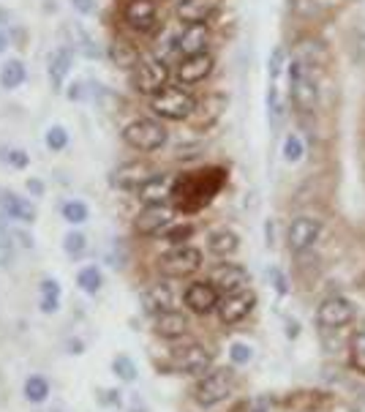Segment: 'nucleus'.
Segmentation results:
<instances>
[{
  "instance_id": "2",
  "label": "nucleus",
  "mask_w": 365,
  "mask_h": 412,
  "mask_svg": "<svg viewBox=\"0 0 365 412\" xmlns=\"http://www.w3.org/2000/svg\"><path fill=\"white\" fill-rule=\"evenodd\" d=\"M223 186V170H202L182 175L175 183V199L182 211H199L205 208Z\"/></svg>"
},
{
  "instance_id": "7",
  "label": "nucleus",
  "mask_w": 365,
  "mask_h": 412,
  "mask_svg": "<svg viewBox=\"0 0 365 412\" xmlns=\"http://www.w3.org/2000/svg\"><path fill=\"white\" fill-rule=\"evenodd\" d=\"M131 82H134V90L142 93V96L161 93L169 85V66H167V60H145V63H139L134 69V74H131Z\"/></svg>"
},
{
  "instance_id": "18",
  "label": "nucleus",
  "mask_w": 365,
  "mask_h": 412,
  "mask_svg": "<svg viewBox=\"0 0 365 412\" xmlns=\"http://www.w3.org/2000/svg\"><path fill=\"white\" fill-rule=\"evenodd\" d=\"M210 281L216 284V290L223 292V295H232V292H243L246 284H248V270L243 265L235 263H223L213 270Z\"/></svg>"
},
{
  "instance_id": "31",
  "label": "nucleus",
  "mask_w": 365,
  "mask_h": 412,
  "mask_svg": "<svg viewBox=\"0 0 365 412\" xmlns=\"http://www.w3.org/2000/svg\"><path fill=\"white\" fill-rule=\"evenodd\" d=\"M112 369H114V374L120 377L123 382H134L137 379V366H134V361L128 355H117L112 361Z\"/></svg>"
},
{
  "instance_id": "11",
  "label": "nucleus",
  "mask_w": 365,
  "mask_h": 412,
  "mask_svg": "<svg viewBox=\"0 0 365 412\" xmlns=\"http://www.w3.org/2000/svg\"><path fill=\"white\" fill-rule=\"evenodd\" d=\"M355 320V303L346 298H330L319 306L316 311V325L325 328V331H335V328H343Z\"/></svg>"
},
{
  "instance_id": "37",
  "label": "nucleus",
  "mask_w": 365,
  "mask_h": 412,
  "mask_svg": "<svg viewBox=\"0 0 365 412\" xmlns=\"http://www.w3.org/2000/svg\"><path fill=\"white\" fill-rule=\"evenodd\" d=\"M303 153H305L303 140H300L297 134H289V137H287V142H284V158L294 164V161H300V158H303Z\"/></svg>"
},
{
  "instance_id": "5",
  "label": "nucleus",
  "mask_w": 365,
  "mask_h": 412,
  "mask_svg": "<svg viewBox=\"0 0 365 412\" xmlns=\"http://www.w3.org/2000/svg\"><path fill=\"white\" fill-rule=\"evenodd\" d=\"M158 267L169 279H185L202 267V252L194 246H175L172 252H167L158 260Z\"/></svg>"
},
{
  "instance_id": "33",
  "label": "nucleus",
  "mask_w": 365,
  "mask_h": 412,
  "mask_svg": "<svg viewBox=\"0 0 365 412\" xmlns=\"http://www.w3.org/2000/svg\"><path fill=\"white\" fill-rule=\"evenodd\" d=\"M11 263H14V240H11V232L0 226V270H6Z\"/></svg>"
},
{
  "instance_id": "43",
  "label": "nucleus",
  "mask_w": 365,
  "mask_h": 412,
  "mask_svg": "<svg viewBox=\"0 0 365 412\" xmlns=\"http://www.w3.org/2000/svg\"><path fill=\"white\" fill-rule=\"evenodd\" d=\"M251 412H270V399L267 396H262V399H256Z\"/></svg>"
},
{
  "instance_id": "17",
  "label": "nucleus",
  "mask_w": 365,
  "mask_h": 412,
  "mask_svg": "<svg viewBox=\"0 0 365 412\" xmlns=\"http://www.w3.org/2000/svg\"><path fill=\"white\" fill-rule=\"evenodd\" d=\"M175 183H178V178H175V175H169V172L150 175L145 183L137 188V197H139L145 205H158V202H167V199L175 194Z\"/></svg>"
},
{
  "instance_id": "36",
  "label": "nucleus",
  "mask_w": 365,
  "mask_h": 412,
  "mask_svg": "<svg viewBox=\"0 0 365 412\" xmlns=\"http://www.w3.org/2000/svg\"><path fill=\"white\" fill-rule=\"evenodd\" d=\"M164 235H167V240H169V243H175V246H185V240L194 235V226L191 224H172L167 232H164Z\"/></svg>"
},
{
  "instance_id": "29",
  "label": "nucleus",
  "mask_w": 365,
  "mask_h": 412,
  "mask_svg": "<svg viewBox=\"0 0 365 412\" xmlns=\"http://www.w3.org/2000/svg\"><path fill=\"white\" fill-rule=\"evenodd\" d=\"M25 396H28V402L41 404V402L49 396V382H46L44 377H28V382H25Z\"/></svg>"
},
{
  "instance_id": "10",
  "label": "nucleus",
  "mask_w": 365,
  "mask_h": 412,
  "mask_svg": "<svg viewBox=\"0 0 365 412\" xmlns=\"http://www.w3.org/2000/svg\"><path fill=\"white\" fill-rule=\"evenodd\" d=\"M172 44V52L178 58H191V55H202L207 52V44H210V31L207 25H185L178 36L169 41Z\"/></svg>"
},
{
  "instance_id": "8",
  "label": "nucleus",
  "mask_w": 365,
  "mask_h": 412,
  "mask_svg": "<svg viewBox=\"0 0 365 412\" xmlns=\"http://www.w3.org/2000/svg\"><path fill=\"white\" fill-rule=\"evenodd\" d=\"M210 363H213V355L202 344H185L172 352V369L180 374H205L210 369Z\"/></svg>"
},
{
  "instance_id": "14",
  "label": "nucleus",
  "mask_w": 365,
  "mask_h": 412,
  "mask_svg": "<svg viewBox=\"0 0 365 412\" xmlns=\"http://www.w3.org/2000/svg\"><path fill=\"white\" fill-rule=\"evenodd\" d=\"M322 235V224L311 216H297L292 224H289V232H287V240H289V249L294 254H303L308 252Z\"/></svg>"
},
{
  "instance_id": "25",
  "label": "nucleus",
  "mask_w": 365,
  "mask_h": 412,
  "mask_svg": "<svg viewBox=\"0 0 365 412\" xmlns=\"http://www.w3.org/2000/svg\"><path fill=\"white\" fill-rule=\"evenodd\" d=\"M69 72H71V52H69L66 47H60V49H55V52L49 55V79H52V85H55L58 90L63 88Z\"/></svg>"
},
{
  "instance_id": "22",
  "label": "nucleus",
  "mask_w": 365,
  "mask_h": 412,
  "mask_svg": "<svg viewBox=\"0 0 365 412\" xmlns=\"http://www.w3.org/2000/svg\"><path fill=\"white\" fill-rule=\"evenodd\" d=\"M185 331H188V320L180 311L169 308V311L155 314V333L161 338H180Z\"/></svg>"
},
{
  "instance_id": "3",
  "label": "nucleus",
  "mask_w": 365,
  "mask_h": 412,
  "mask_svg": "<svg viewBox=\"0 0 365 412\" xmlns=\"http://www.w3.org/2000/svg\"><path fill=\"white\" fill-rule=\"evenodd\" d=\"M150 110L164 120H185L196 113V99L185 88L167 85L161 93L150 96Z\"/></svg>"
},
{
  "instance_id": "12",
  "label": "nucleus",
  "mask_w": 365,
  "mask_h": 412,
  "mask_svg": "<svg viewBox=\"0 0 365 412\" xmlns=\"http://www.w3.org/2000/svg\"><path fill=\"white\" fill-rule=\"evenodd\" d=\"M123 19L131 31L150 33L158 25V6H155V0H128L123 8Z\"/></svg>"
},
{
  "instance_id": "27",
  "label": "nucleus",
  "mask_w": 365,
  "mask_h": 412,
  "mask_svg": "<svg viewBox=\"0 0 365 412\" xmlns=\"http://www.w3.org/2000/svg\"><path fill=\"white\" fill-rule=\"evenodd\" d=\"M60 308V284L55 279H44L41 281V311L52 314Z\"/></svg>"
},
{
  "instance_id": "28",
  "label": "nucleus",
  "mask_w": 365,
  "mask_h": 412,
  "mask_svg": "<svg viewBox=\"0 0 365 412\" xmlns=\"http://www.w3.org/2000/svg\"><path fill=\"white\" fill-rule=\"evenodd\" d=\"M76 284H79L85 292L96 295V292L101 290V284H104V276H101V270H99L96 265H87V267H82V270H79V276H76Z\"/></svg>"
},
{
  "instance_id": "34",
  "label": "nucleus",
  "mask_w": 365,
  "mask_h": 412,
  "mask_svg": "<svg viewBox=\"0 0 365 412\" xmlns=\"http://www.w3.org/2000/svg\"><path fill=\"white\" fill-rule=\"evenodd\" d=\"M63 249H66V254H69V257H82V254H85V249H87V240H85V235H82V232H69V235H66V240H63Z\"/></svg>"
},
{
  "instance_id": "9",
  "label": "nucleus",
  "mask_w": 365,
  "mask_h": 412,
  "mask_svg": "<svg viewBox=\"0 0 365 412\" xmlns=\"http://www.w3.org/2000/svg\"><path fill=\"white\" fill-rule=\"evenodd\" d=\"M175 224V208L167 205V202H158V205H145L137 216V232L139 235H161L167 232L169 226Z\"/></svg>"
},
{
  "instance_id": "45",
  "label": "nucleus",
  "mask_w": 365,
  "mask_h": 412,
  "mask_svg": "<svg viewBox=\"0 0 365 412\" xmlns=\"http://www.w3.org/2000/svg\"><path fill=\"white\" fill-rule=\"evenodd\" d=\"M69 99H82V85H79V82H74L71 85V90H69Z\"/></svg>"
},
{
  "instance_id": "32",
  "label": "nucleus",
  "mask_w": 365,
  "mask_h": 412,
  "mask_svg": "<svg viewBox=\"0 0 365 412\" xmlns=\"http://www.w3.org/2000/svg\"><path fill=\"white\" fill-rule=\"evenodd\" d=\"M44 142H46V148L52 150V153H58V150H66V145H69V131H66L63 126H52V129L46 131Z\"/></svg>"
},
{
  "instance_id": "6",
  "label": "nucleus",
  "mask_w": 365,
  "mask_h": 412,
  "mask_svg": "<svg viewBox=\"0 0 365 412\" xmlns=\"http://www.w3.org/2000/svg\"><path fill=\"white\" fill-rule=\"evenodd\" d=\"M232 393V372L229 369H219V372H207L196 382L194 388V399L202 407H216Z\"/></svg>"
},
{
  "instance_id": "24",
  "label": "nucleus",
  "mask_w": 365,
  "mask_h": 412,
  "mask_svg": "<svg viewBox=\"0 0 365 412\" xmlns=\"http://www.w3.org/2000/svg\"><path fill=\"white\" fill-rule=\"evenodd\" d=\"M175 306V295H172V287L169 284H155L145 292V308L150 314H161V311H169Z\"/></svg>"
},
{
  "instance_id": "23",
  "label": "nucleus",
  "mask_w": 365,
  "mask_h": 412,
  "mask_svg": "<svg viewBox=\"0 0 365 412\" xmlns=\"http://www.w3.org/2000/svg\"><path fill=\"white\" fill-rule=\"evenodd\" d=\"M207 249H210L216 257H232V254L240 249V238H237V232H232V229H216V232L207 238Z\"/></svg>"
},
{
  "instance_id": "13",
  "label": "nucleus",
  "mask_w": 365,
  "mask_h": 412,
  "mask_svg": "<svg viewBox=\"0 0 365 412\" xmlns=\"http://www.w3.org/2000/svg\"><path fill=\"white\" fill-rule=\"evenodd\" d=\"M256 306V295L243 290V292H232V295H223L219 303V317L223 325H237L240 320H246Z\"/></svg>"
},
{
  "instance_id": "39",
  "label": "nucleus",
  "mask_w": 365,
  "mask_h": 412,
  "mask_svg": "<svg viewBox=\"0 0 365 412\" xmlns=\"http://www.w3.org/2000/svg\"><path fill=\"white\" fill-rule=\"evenodd\" d=\"M284 58H287L284 47H275V49H273V55H270V79H278L281 69H284Z\"/></svg>"
},
{
  "instance_id": "38",
  "label": "nucleus",
  "mask_w": 365,
  "mask_h": 412,
  "mask_svg": "<svg viewBox=\"0 0 365 412\" xmlns=\"http://www.w3.org/2000/svg\"><path fill=\"white\" fill-rule=\"evenodd\" d=\"M251 347L248 344H232V349H229V358H232V363H237V366H243V363H248L251 361Z\"/></svg>"
},
{
  "instance_id": "41",
  "label": "nucleus",
  "mask_w": 365,
  "mask_h": 412,
  "mask_svg": "<svg viewBox=\"0 0 365 412\" xmlns=\"http://www.w3.org/2000/svg\"><path fill=\"white\" fill-rule=\"evenodd\" d=\"M270 276H273V284L278 287V292H281V295H287V290H289V287H287V276H284L278 267H273V270H270Z\"/></svg>"
},
{
  "instance_id": "26",
  "label": "nucleus",
  "mask_w": 365,
  "mask_h": 412,
  "mask_svg": "<svg viewBox=\"0 0 365 412\" xmlns=\"http://www.w3.org/2000/svg\"><path fill=\"white\" fill-rule=\"evenodd\" d=\"M25 63L22 60H8L3 69H0V85L6 88V90H14V88H19L22 82H25Z\"/></svg>"
},
{
  "instance_id": "4",
  "label": "nucleus",
  "mask_w": 365,
  "mask_h": 412,
  "mask_svg": "<svg viewBox=\"0 0 365 412\" xmlns=\"http://www.w3.org/2000/svg\"><path fill=\"white\" fill-rule=\"evenodd\" d=\"M169 134L164 129V123L153 120V117H139L134 123H128L123 129V142L128 148L139 150V153H153V150H161L167 145Z\"/></svg>"
},
{
  "instance_id": "19",
  "label": "nucleus",
  "mask_w": 365,
  "mask_h": 412,
  "mask_svg": "<svg viewBox=\"0 0 365 412\" xmlns=\"http://www.w3.org/2000/svg\"><path fill=\"white\" fill-rule=\"evenodd\" d=\"M216 0H180L175 14L182 25H207V19L216 14Z\"/></svg>"
},
{
  "instance_id": "21",
  "label": "nucleus",
  "mask_w": 365,
  "mask_h": 412,
  "mask_svg": "<svg viewBox=\"0 0 365 412\" xmlns=\"http://www.w3.org/2000/svg\"><path fill=\"white\" fill-rule=\"evenodd\" d=\"M0 211H3L6 219H14V222H33L36 219V208L25 197L11 194V191H6L0 197Z\"/></svg>"
},
{
  "instance_id": "35",
  "label": "nucleus",
  "mask_w": 365,
  "mask_h": 412,
  "mask_svg": "<svg viewBox=\"0 0 365 412\" xmlns=\"http://www.w3.org/2000/svg\"><path fill=\"white\" fill-rule=\"evenodd\" d=\"M352 366L365 374V331H360L352 341Z\"/></svg>"
},
{
  "instance_id": "15",
  "label": "nucleus",
  "mask_w": 365,
  "mask_h": 412,
  "mask_svg": "<svg viewBox=\"0 0 365 412\" xmlns=\"http://www.w3.org/2000/svg\"><path fill=\"white\" fill-rule=\"evenodd\" d=\"M185 306L194 311V314H210V311H216L219 308V290H216V284L213 281H194V284H188V290H185Z\"/></svg>"
},
{
  "instance_id": "46",
  "label": "nucleus",
  "mask_w": 365,
  "mask_h": 412,
  "mask_svg": "<svg viewBox=\"0 0 365 412\" xmlns=\"http://www.w3.org/2000/svg\"><path fill=\"white\" fill-rule=\"evenodd\" d=\"M6 47H8V38H6V33H3V31H0V52H3V49H6Z\"/></svg>"
},
{
  "instance_id": "30",
  "label": "nucleus",
  "mask_w": 365,
  "mask_h": 412,
  "mask_svg": "<svg viewBox=\"0 0 365 412\" xmlns=\"http://www.w3.org/2000/svg\"><path fill=\"white\" fill-rule=\"evenodd\" d=\"M87 205L82 202V199H69L66 205H63V219L69 222V224H85L87 222Z\"/></svg>"
},
{
  "instance_id": "16",
  "label": "nucleus",
  "mask_w": 365,
  "mask_h": 412,
  "mask_svg": "<svg viewBox=\"0 0 365 412\" xmlns=\"http://www.w3.org/2000/svg\"><path fill=\"white\" fill-rule=\"evenodd\" d=\"M213 55L210 52H202V55H191V58H180L178 63V79L180 85H196V82H205L207 76L213 74Z\"/></svg>"
},
{
  "instance_id": "40",
  "label": "nucleus",
  "mask_w": 365,
  "mask_h": 412,
  "mask_svg": "<svg viewBox=\"0 0 365 412\" xmlns=\"http://www.w3.org/2000/svg\"><path fill=\"white\" fill-rule=\"evenodd\" d=\"M11 167H17V170H25L28 167V153H22V150H6V156H3Z\"/></svg>"
},
{
  "instance_id": "42",
  "label": "nucleus",
  "mask_w": 365,
  "mask_h": 412,
  "mask_svg": "<svg viewBox=\"0 0 365 412\" xmlns=\"http://www.w3.org/2000/svg\"><path fill=\"white\" fill-rule=\"evenodd\" d=\"M71 3H74V8H76L79 14H85V17L96 11V0H71Z\"/></svg>"
},
{
  "instance_id": "20",
  "label": "nucleus",
  "mask_w": 365,
  "mask_h": 412,
  "mask_svg": "<svg viewBox=\"0 0 365 412\" xmlns=\"http://www.w3.org/2000/svg\"><path fill=\"white\" fill-rule=\"evenodd\" d=\"M147 178H150V170L145 164H139V161H128V164H120L114 170V186L123 188V191H134L137 194V188L142 186Z\"/></svg>"
},
{
  "instance_id": "1",
  "label": "nucleus",
  "mask_w": 365,
  "mask_h": 412,
  "mask_svg": "<svg viewBox=\"0 0 365 412\" xmlns=\"http://www.w3.org/2000/svg\"><path fill=\"white\" fill-rule=\"evenodd\" d=\"M289 93L297 113L311 115L319 104V79H316V60L311 52V41L300 44L289 63Z\"/></svg>"
},
{
  "instance_id": "44",
  "label": "nucleus",
  "mask_w": 365,
  "mask_h": 412,
  "mask_svg": "<svg viewBox=\"0 0 365 412\" xmlns=\"http://www.w3.org/2000/svg\"><path fill=\"white\" fill-rule=\"evenodd\" d=\"M104 402H107V404H120V393H117V390H107Z\"/></svg>"
}]
</instances>
